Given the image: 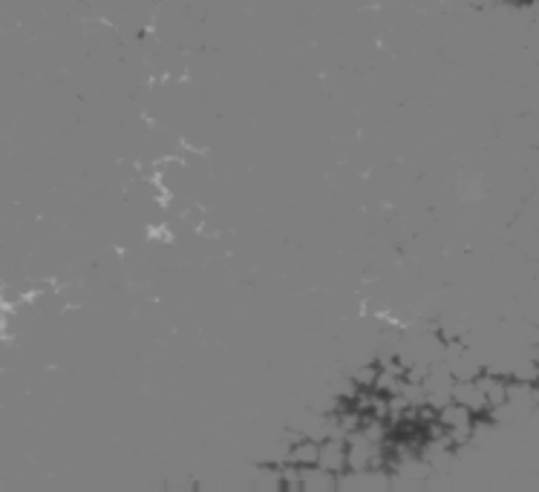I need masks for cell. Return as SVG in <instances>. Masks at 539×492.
<instances>
[{"instance_id":"1","label":"cell","mask_w":539,"mask_h":492,"mask_svg":"<svg viewBox=\"0 0 539 492\" xmlns=\"http://www.w3.org/2000/svg\"><path fill=\"white\" fill-rule=\"evenodd\" d=\"M317 464L323 469L335 472V476L347 472L349 469V437L347 435H329V437H323Z\"/></svg>"},{"instance_id":"2","label":"cell","mask_w":539,"mask_h":492,"mask_svg":"<svg viewBox=\"0 0 539 492\" xmlns=\"http://www.w3.org/2000/svg\"><path fill=\"white\" fill-rule=\"evenodd\" d=\"M337 476L329 469L317 466H303L300 469V492H335Z\"/></svg>"}]
</instances>
